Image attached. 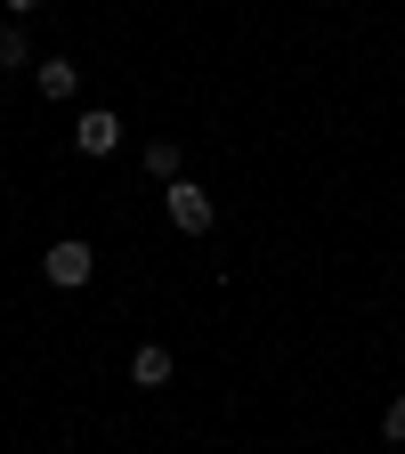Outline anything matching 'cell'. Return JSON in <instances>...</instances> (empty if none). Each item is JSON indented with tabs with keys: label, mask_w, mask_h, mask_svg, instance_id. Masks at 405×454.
I'll use <instances>...</instances> for the list:
<instances>
[{
	"label": "cell",
	"mask_w": 405,
	"mask_h": 454,
	"mask_svg": "<svg viewBox=\"0 0 405 454\" xmlns=\"http://www.w3.org/2000/svg\"><path fill=\"white\" fill-rule=\"evenodd\" d=\"M122 146V114H105V106H90V114H74V154H113Z\"/></svg>",
	"instance_id": "3"
},
{
	"label": "cell",
	"mask_w": 405,
	"mask_h": 454,
	"mask_svg": "<svg viewBox=\"0 0 405 454\" xmlns=\"http://www.w3.org/2000/svg\"><path fill=\"white\" fill-rule=\"evenodd\" d=\"M41 268H49V284H57V293H82V284L97 276V244H82V236H57V244L41 252Z\"/></svg>",
	"instance_id": "1"
},
{
	"label": "cell",
	"mask_w": 405,
	"mask_h": 454,
	"mask_svg": "<svg viewBox=\"0 0 405 454\" xmlns=\"http://www.w3.org/2000/svg\"><path fill=\"white\" fill-rule=\"evenodd\" d=\"M381 430H389V438L405 446V397H389V414H381Z\"/></svg>",
	"instance_id": "8"
},
{
	"label": "cell",
	"mask_w": 405,
	"mask_h": 454,
	"mask_svg": "<svg viewBox=\"0 0 405 454\" xmlns=\"http://www.w3.org/2000/svg\"><path fill=\"white\" fill-rule=\"evenodd\" d=\"M17 66H33V41L17 25H0V74H17Z\"/></svg>",
	"instance_id": "7"
},
{
	"label": "cell",
	"mask_w": 405,
	"mask_h": 454,
	"mask_svg": "<svg viewBox=\"0 0 405 454\" xmlns=\"http://www.w3.org/2000/svg\"><path fill=\"white\" fill-rule=\"evenodd\" d=\"M162 211H170V227H179V236H203V227L219 219L211 187H195V179H170V187H162Z\"/></svg>",
	"instance_id": "2"
},
{
	"label": "cell",
	"mask_w": 405,
	"mask_h": 454,
	"mask_svg": "<svg viewBox=\"0 0 405 454\" xmlns=\"http://www.w3.org/2000/svg\"><path fill=\"white\" fill-rule=\"evenodd\" d=\"M0 9H9V17H33V9H49V0H0Z\"/></svg>",
	"instance_id": "9"
},
{
	"label": "cell",
	"mask_w": 405,
	"mask_h": 454,
	"mask_svg": "<svg viewBox=\"0 0 405 454\" xmlns=\"http://www.w3.org/2000/svg\"><path fill=\"white\" fill-rule=\"evenodd\" d=\"M33 90H41V98H57V106H66V98L82 90V66H74V57H41V66H33Z\"/></svg>",
	"instance_id": "4"
},
{
	"label": "cell",
	"mask_w": 405,
	"mask_h": 454,
	"mask_svg": "<svg viewBox=\"0 0 405 454\" xmlns=\"http://www.w3.org/2000/svg\"><path fill=\"white\" fill-rule=\"evenodd\" d=\"M130 373H138V389H162V381H170V349H162V340H146V349L130 357Z\"/></svg>",
	"instance_id": "5"
},
{
	"label": "cell",
	"mask_w": 405,
	"mask_h": 454,
	"mask_svg": "<svg viewBox=\"0 0 405 454\" xmlns=\"http://www.w3.org/2000/svg\"><path fill=\"white\" fill-rule=\"evenodd\" d=\"M138 162L154 170V179H162V187H170V179H187V170H179V138H154V146H146Z\"/></svg>",
	"instance_id": "6"
}]
</instances>
